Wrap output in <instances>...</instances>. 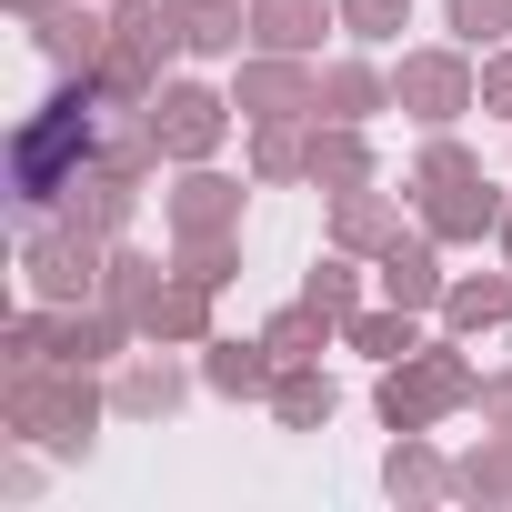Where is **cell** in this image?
<instances>
[{"label":"cell","mask_w":512,"mask_h":512,"mask_svg":"<svg viewBox=\"0 0 512 512\" xmlns=\"http://www.w3.org/2000/svg\"><path fill=\"white\" fill-rule=\"evenodd\" d=\"M452 21H462V31H472V41H482V31H492V21H502V0H452Z\"/></svg>","instance_id":"6"},{"label":"cell","mask_w":512,"mask_h":512,"mask_svg":"<svg viewBox=\"0 0 512 512\" xmlns=\"http://www.w3.org/2000/svg\"><path fill=\"white\" fill-rule=\"evenodd\" d=\"M352 21H362V31H392V21H402V0H352Z\"/></svg>","instance_id":"7"},{"label":"cell","mask_w":512,"mask_h":512,"mask_svg":"<svg viewBox=\"0 0 512 512\" xmlns=\"http://www.w3.org/2000/svg\"><path fill=\"white\" fill-rule=\"evenodd\" d=\"M161 111H171V141H181V151H201V141H211V131H221V121H211V111H221V101H201V91H171V101H161Z\"/></svg>","instance_id":"1"},{"label":"cell","mask_w":512,"mask_h":512,"mask_svg":"<svg viewBox=\"0 0 512 512\" xmlns=\"http://www.w3.org/2000/svg\"><path fill=\"white\" fill-rule=\"evenodd\" d=\"M392 292H412V302L432 292V262H422V251H392Z\"/></svg>","instance_id":"5"},{"label":"cell","mask_w":512,"mask_h":512,"mask_svg":"<svg viewBox=\"0 0 512 512\" xmlns=\"http://www.w3.org/2000/svg\"><path fill=\"white\" fill-rule=\"evenodd\" d=\"M211 382H221V392H251V382H262V362H251L241 342H221V352H211Z\"/></svg>","instance_id":"3"},{"label":"cell","mask_w":512,"mask_h":512,"mask_svg":"<svg viewBox=\"0 0 512 512\" xmlns=\"http://www.w3.org/2000/svg\"><path fill=\"white\" fill-rule=\"evenodd\" d=\"M282 412H292V422H322V412H332V382H282Z\"/></svg>","instance_id":"4"},{"label":"cell","mask_w":512,"mask_h":512,"mask_svg":"<svg viewBox=\"0 0 512 512\" xmlns=\"http://www.w3.org/2000/svg\"><path fill=\"white\" fill-rule=\"evenodd\" d=\"M402 81H412V101H422V111H452V101H462V81H452L442 61H422V71H402Z\"/></svg>","instance_id":"2"},{"label":"cell","mask_w":512,"mask_h":512,"mask_svg":"<svg viewBox=\"0 0 512 512\" xmlns=\"http://www.w3.org/2000/svg\"><path fill=\"white\" fill-rule=\"evenodd\" d=\"M492 101H512V61H502V71H492Z\"/></svg>","instance_id":"8"}]
</instances>
